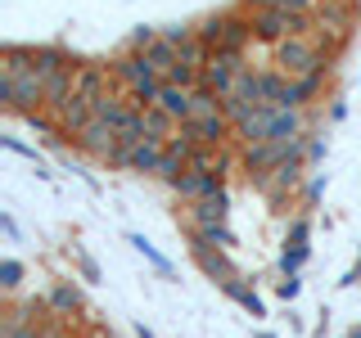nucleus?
Here are the masks:
<instances>
[{"label":"nucleus","instance_id":"nucleus-13","mask_svg":"<svg viewBox=\"0 0 361 338\" xmlns=\"http://www.w3.org/2000/svg\"><path fill=\"white\" fill-rule=\"evenodd\" d=\"M190 172H203V176H217V180H226V176H231V154H226V149H212V144H195Z\"/></svg>","mask_w":361,"mask_h":338},{"label":"nucleus","instance_id":"nucleus-34","mask_svg":"<svg viewBox=\"0 0 361 338\" xmlns=\"http://www.w3.org/2000/svg\"><path fill=\"white\" fill-rule=\"evenodd\" d=\"M0 230H5V239H14V244H18V221L9 217V212H0Z\"/></svg>","mask_w":361,"mask_h":338},{"label":"nucleus","instance_id":"nucleus-2","mask_svg":"<svg viewBox=\"0 0 361 338\" xmlns=\"http://www.w3.org/2000/svg\"><path fill=\"white\" fill-rule=\"evenodd\" d=\"M180 135H190L195 144H212V149H226V140H235V122L226 113H208V118H190L180 122Z\"/></svg>","mask_w":361,"mask_h":338},{"label":"nucleus","instance_id":"nucleus-17","mask_svg":"<svg viewBox=\"0 0 361 338\" xmlns=\"http://www.w3.org/2000/svg\"><path fill=\"white\" fill-rule=\"evenodd\" d=\"M145 131H149V140H158V144H167V140H172V135L180 131V122L172 118V113H167V108H145Z\"/></svg>","mask_w":361,"mask_h":338},{"label":"nucleus","instance_id":"nucleus-29","mask_svg":"<svg viewBox=\"0 0 361 338\" xmlns=\"http://www.w3.org/2000/svg\"><path fill=\"white\" fill-rule=\"evenodd\" d=\"M221 113H226V118H231V122H235V127H240V122L248 118V113H253V104H244V99H235V95H226V99H221Z\"/></svg>","mask_w":361,"mask_h":338},{"label":"nucleus","instance_id":"nucleus-16","mask_svg":"<svg viewBox=\"0 0 361 338\" xmlns=\"http://www.w3.org/2000/svg\"><path fill=\"white\" fill-rule=\"evenodd\" d=\"M235 244L240 239H235L231 225H203V230H190V248H221V253H231Z\"/></svg>","mask_w":361,"mask_h":338},{"label":"nucleus","instance_id":"nucleus-22","mask_svg":"<svg viewBox=\"0 0 361 338\" xmlns=\"http://www.w3.org/2000/svg\"><path fill=\"white\" fill-rule=\"evenodd\" d=\"M325 185H330V180H325V172H316V176L302 180V208H316V203L325 199Z\"/></svg>","mask_w":361,"mask_h":338},{"label":"nucleus","instance_id":"nucleus-28","mask_svg":"<svg viewBox=\"0 0 361 338\" xmlns=\"http://www.w3.org/2000/svg\"><path fill=\"white\" fill-rule=\"evenodd\" d=\"M73 257H77V270H82V280H90V284H99V262L86 253V248H73Z\"/></svg>","mask_w":361,"mask_h":338},{"label":"nucleus","instance_id":"nucleus-31","mask_svg":"<svg viewBox=\"0 0 361 338\" xmlns=\"http://www.w3.org/2000/svg\"><path fill=\"white\" fill-rule=\"evenodd\" d=\"M298 289H302V280H298V275H285V280L276 284V293H280L285 302H293V298H298Z\"/></svg>","mask_w":361,"mask_h":338},{"label":"nucleus","instance_id":"nucleus-37","mask_svg":"<svg viewBox=\"0 0 361 338\" xmlns=\"http://www.w3.org/2000/svg\"><path fill=\"white\" fill-rule=\"evenodd\" d=\"M135 338H158V334H154V330H149V325H145V320H140V325H135Z\"/></svg>","mask_w":361,"mask_h":338},{"label":"nucleus","instance_id":"nucleus-19","mask_svg":"<svg viewBox=\"0 0 361 338\" xmlns=\"http://www.w3.org/2000/svg\"><path fill=\"white\" fill-rule=\"evenodd\" d=\"M145 59H149V63H154V73H158V77H163V82H167V73H172V68L180 63V50H176L172 41H158L154 50L145 54Z\"/></svg>","mask_w":361,"mask_h":338},{"label":"nucleus","instance_id":"nucleus-33","mask_svg":"<svg viewBox=\"0 0 361 338\" xmlns=\"http://www.w3.org/2000/svg\"><path fill=\"white\" fill-rule=\"evenodd\" d=\"M240 9H248V14H262V9H280V0H240Z\"/></svg>","mask_w":361,"mask_h":338},{"label":"nucleus","instance_id":"nucleus-6","mask_svg":"<svg viewBox=\"0 0 361 338\" xmlns=\"http://www.w3.org/2000/svg\"><path fill=\"white\" fill-rule=\"evenodd\" d=\"M73 144H77V149H82L86 158H99V163H109L113 149H118V131H113L109 122H99V118H95V122H90V127L77 135Z\"/></svg>","mask_w":361,"mask_h":338},{"label":"nucleus","instance_id":"nucleus-35","mask_svg":"<svg viewBox=\"0 0 361 338\" xmlns=\"http://www.w3.org/2000/svg\"><path fill=\"white\" fill-rule=\"evenodd\" d=\"M330 118H334V122L348 118V104H343V99H334V104H330Z\"/></svg>","mask_w":361,"mask_h":338},{"label":"nucleus","instance_id":"nucleus-23","mask_svg":"<svg viewBox=\"0 0 361 338\" xmlns=\"http://www.w3.org/2000/svg\"><path fill=\"white\" fill-rule=\"evenodd\" d=\"M18 284H23V262L18 257H5V262H0V289L14 293Z\"/></svg>","mask_w":361,"mask_h":338},{"label":"nucleus","instance_id":"nucleus-20","mask_svg":"<svg viewBox=\"0 0 361 338\" xmlns=\"http://www.w3.org/2000/svg\"><path fill=\"white\" fill-rule=\"evenodd\" d=\"M127 244L135 248V253H140L145 257V262H149L154 270H158V275H172V262H167V257L163 253H158V248L149 244V239H145V234H127Z\"/></svg>","mask_w":361,"mask_h":338},{"label":"nucleus","instance_id":"nucleus-38","mask_svg":"<svg viewBox=\"0 0 361 338\" xmlns=\"http://www.w3.org/2000/svg\"><path fill=\"white\" fill-rule=\"evenodd\" d=\"M343 338H361V325H357V330H348V334H343Z\"/></svg>","mask_w":361,"mask_h":338},{"label":"nucleus","instance_id":"nucleus-30","mask_svg":"<svg viewBox=\"0 0 361 338\" xmlns=\"http://www.w3.org/2000/svg\"><path fill=\"white\" fill-rule=\"evenodd\" d=\"M325 149H330V144H325V135H312L307 131V163H321Z\"/></svg>","mask_w":361,"mask_h":338},{"label":"nucleus","instance_id":"nucleus-18","mask_svg":"<svg viewBox=\"0 0 361 338\" xmlns=\"http://www.w3.org/2000/svg\"><path fill=\"white\" fill-rule=\"evenodd\" d=\"M145 140H149V131H145V108H131L127 122L118 127V144L122 149H135V144H145Z\"/></svg>","mask_w":361,"mask_h":338},{"label":"nucleus","instance_id":"nucleus-15","mask_svg":"<svg viewBox=\"0 0 361 338\" xmlns=\"http://www.w3.org/2000/svg\"><path fill=\"white\" fill-rule=\"evenodd\" d=\"M158 108H167L176 122H190V118H195V90L163 86V95H158Z\"/></svg>","mask_w":361,"mask_h":338},{"label":"nucleus","instance_id":"nucleus-14","mask_svg":"<svg viewBox=\"0 0 361 338\" xmlns=\"http://www.w3.org/2000/svg\"><path fill=\"white\" fill-rule=\"evenodd\" d=\"M221 293H226V298H231V302H240V307H244L248 315H253V320H257V315H267V307H262V298H257V289L248 284L244 275L226 280V284H221Z\"/></svg>","mask_w":361,"mask_h":338},{"label":"nucleus","instance_id":"nucleus-7","mask_svg":"<svg viewBox=\"0 0 361 338\" xmlns=\"http://www.w3.org/2000/svg\"><path fill=\"white\" fill-rule=\"evenodd\" d=\"M45 307H50L54 320H73L77 311H86V298H82V289H77L73 280H54L50 293H45Z\"/></svg>","mask_w":361,"mask_h":338},{"label":"nucleus","instance_id":"nucleus-4","mask_svg":"<svg viewBox=\"0 0 361 338\" xmlns=\"http://www.w3.org/2000/svg\"><path fill=\"white\" fill-rule=\"evenodd\" d=\"M113 86H118V82H113L109 63H77V68H73V90H77V99H90V104H95V99L109 95Z\"/></svg>","mask_w":361,"mask_h":338},{"label":"nucleus","instance_id":"nucleus-10","mask_svg":"<svg viewBox=\"0 0 361 338\" xmlns=\"http://www.w3.org/2000/svg\"><path fill=\"white\" fill-rule=\"evenodd\" d=\"M307 135V108H276L271 118V140L276 144H293Z\"/></svg>","mask_w":361,"mask_h":338},{"label":"nucleus","instance_id":"nucleus-36","mask_svg":"<svg viewBox=\"0 0 361 338\" xmlns=\"http://www.w3.org/2000/svg\"><path fill=\"white\" fill-rule=\"evenodd\" d=\"M5 338H41V325H32V330H14V334H5Z\"/></svg>","mask_w":361,"mask_h":338},{"label":"nucleus","instance_id":"nucleus-11","mask_svg":"<svg viewBox=\"0 0 361 338\" xmlns=\"http://www.w3.org/2000/svg\"><path fill=\"white\" fill-rule=\"evenodd\" d=\"M195 253V262H199V270L208 280H217V284H226V280H235L240 270H235V262H231V253H221V248H190Z\"/></svg>","mask_w":361,"mask_h":338},{"label":"nucleus","instance_id":"nucleus-27","mask_svg":"<svg viewBox=\"0 0 361 338\" xmlns=\"http://www.w3.org/2000/svg\"><path fill=\"white\" fill-rule=\"evenodd\" d=\"M195 37H199V32H195V23H172V27H163V41H172L176 50H180L185 41H195Z\"/></svg>","mask_w":361,"mask_h":338},{"label":"nucleus","instance_id":"nucleus-1","mask_svg":"<svg viewBox=\"0 0 361 338\" xmlns=\"http://www.w3.org/2000/svg\"><path fill=\"white\" fill-rule=\"evenodd\" d=\"M0 108L5 113H41L45 108V82L37 73H23V77H0Z\"/></svg>","mask_w":361,"mask_h":338},{"label":"nucleus","instance_id":"nucleus-25","mask_svg":"<svg viewBox=\"0 0 361 338\" xmlns=\"http://www.w3.org/2000/svg\"><path fill=\"white\" fill-rule=\"evenodd\" d=\"M312 239V217H293L289 221V248H307Z\"/></svg>","mask_w":361,"mask_h":338},{"label":"nucleus","instance_id":"nucleus-9","mask_svg":"<svg viewBox=\"0 0 361 338\" xmlns=\"http://www.w3.org/2000/svg\"><path fill=\"white\" fill-rule=\"evenodd\" d=\"M172 194L176 199H185V203H203V199H217V194H226V180H217V176H203V172H185L172 185Z\"/></svg>","mask_w":361,"mask_h":338},{"label":"nucleus","instance_id":"nucleus-21","mask_svg":"<svg viewBox=\"0 0 361 338\" xmlns=\"http://www.w3.org/2000/svg\"><path fill=\"white\" fill-rule=\"evenodd\" d=\"M199 41L208 45V50H221V32H226V14H208L203 23H195Z\"/></svg>","mask_w":361,"mask_h":338},{"label":"nucleus","instance_id":"nucleus-32","mask_svg":"<svg viewBox=\"0 0 361 338\" xmlns=\"http://www.w3.org/2000/svg\"><path fill=\"white\" fill-rule=\"evenodd\" d=\"M0 144H5L9 154H23V158H32V163L41 167V158H37V149H27V144H23V140H14V135H5V140H0Z\"/></svg>","mask_w":361,"mask_h":338},{"label":"nucleus","instance_id":"nucleus-24","mask_svg":"<svg viewBox=\"0 0 361 338\" xmlns=\"http://www.w3.org/2000/svg\"><path fill=\"white\" fill-rule=\"evenodd\" d=\"M307 253L312 248H285V253H280V275H298L302 262H307Z\"/></svg>","mask_w":361,"mask_h":338},{"label":"nucleus","instance_id":"nucleus-8","mask_svg":"<svg viewBox=\"0 0 361 338\" xmlns=\"http://www.w3.org/2000/svg\"><path fill=\"white\" fill-rule=\"evenodd\" d=\"M253 14L248 9H226V32H221V50H235V54H248L253 45Z\"/></svg>","mask_w":361,"mask_h":338},{"label":"nucleus","instance_id":"nucleus-12","mask_svg":"<svg viewBox=\"0 0 361 338\" xmlns=\"http://www.w3.org/2000/svg\"><path fill=\"white\" fill-rule=\"evenodd\" d=\"M271 118H276V108H253L240 127H235V140H240L244 149L248 144H267L271 140Z\"/></svg>","mask_w":361,"mask_h":338},{"label":"nucleus","instance_id":"nucleus-3","mask_svg":"<svg viewBox=\"0 0 361 338\" xmlns=\"http://www.w3.org/2000/svg\"><path fill=\"white\" fill-rule=\"evenodd\" d=\"M293 144H298V140H293ZM293 144H276V140L248 144V149H240V167H244L248 176H267V172H276V167L293 154Z\"/></svg>","mask_w":361,"mask_h":338},{"label":"nucleus","instance_id":"nucleus-39","mask_svg":"<svg viewBox=\"0 0 361 338\" xmlns=\"http://www.w3.org/2000/svg\"><path fill=\"white\" fill-rule=\"evenodd\" d=\"M257 338H276V334H257Z\"/></svg>","mask_w":361,"mask_h":338},{"label":"nucleus","instance_id":"nucleus-5","mask_svg":"<svg viewBox=\"0 0 361 338\" xmlns=\"http://www.w3.org/2000/svg\"><path fill=\"white\" fill-rule=\"evenodd\" d=\"M180 217H185V230H203V225H226V217H231V194L203 199V203H185V208H180Z\"/></svg>","mask_w":361,"mask_h":338},{"label":"nucleus","instance_id":"nucleus-26","mask_svg":"<svg viewBox=\"0 0 361 338\" xmlns=\"http://www.w3.org/2000/svg\"><path fill=\"white\" fill-rule=\"evenodd\" d=\"M208 113H221V95H212V90H195V118H208Z\"/></svg>","mask_w":361,"mask_h":338}]
</instances>
